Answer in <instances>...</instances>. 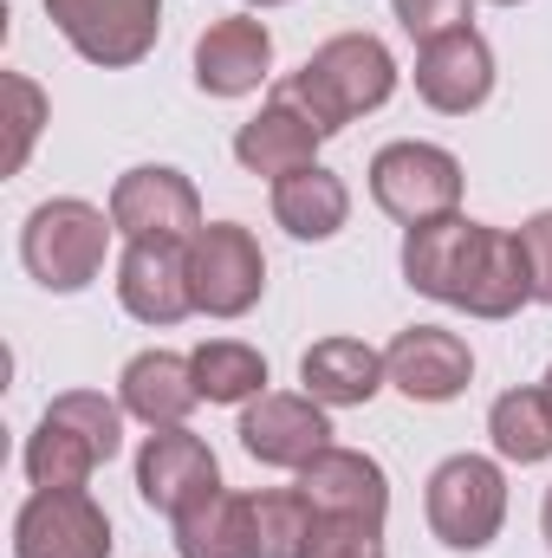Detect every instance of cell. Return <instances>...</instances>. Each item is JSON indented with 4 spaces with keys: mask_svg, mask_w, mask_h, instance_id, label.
Listing matches in <instances>:
<instances>
[{
    "mask_svg": "<svg viewBox=\"0 0 552 558\" xmlns=\"http://www.w3.org/2000/svg\"><path fill=\"white\" fill-rule=\"evenodd\" d=\"M111 221L118 234L131 241H163V247H189L208 221H202V195L182 169H163V162H143L131 175H118L111 189Z\"/></svg>",
    "mask_w": 552,
    "mask_h": 558,
    "instance_id": "8",
    "label": "cell"
},
{
    "mask_svg": "<svg viewBox=\"0 0 552 558\" xmlns=\"http://www.w3.org/2000/svg\"><path fill=\"white\" fill-rule=\"evenodd\" d=\"M111 228L118 221H105V208H92L79 195L39 202L26 215V234H20V260H26V274L39 279L46 292H85L98 279V267H105Z\"/></svg>",
    "mask_w": 552,
    "mask_h": 558,
    "instance_id": "4",
    "label": "cell"
},
{
    "mask_svg": "<svg viewBox=\"0 0 552 558\" xmlns=\"http://www.w3.org/2000/svg\"><path fill=\"white\" fill-rule=\"evenodd\" d=\"M13 558H111V520L85 487H39L13 520Z\"/></svg>",
    "mask_w": 552,
    "mask_h": 558,
    "instance_id": "9",
    "label": "cell"
},
{
    "mask_svg": "<svg viewBox=\"0 0 552 558\" xmlns=\"http://www.w3.org/2000/svg\"><path fill=\"white\" fill-rule=\"evenodd\" d=\"M371 195L404 228L442 221L461 202V162L435 143H391V149L371 156Z\"/></svg>",
    "mask_w": 552,
    "mask_h": 558,
    "instance_id": "6",
    "label": "cell"
},
{
    "mask_svg": "<svg viewBox=\"0 0 552 558\" xmlns=\"http://www.w3.org/2000/svg\"><path fill=\"white\" fill-rule=\"evenodd\" d=\"M215 487H221V468H215V454H208L202 435H189V428H156V435L143 441V454H137L143 507L182 520V513H189L195 500H208Z\"/></svg>",
    "mask_w": 552,
    "mask_h": 558,
    "instance_id": "12",
    "label": "cell"
},
{
    "mask_svg": "<svg viewBox=\"0 0 552 558\" xmlns=\"http://www.w3.org/2000/svg\"><path fill=\"white\" fill-rule=\"evenodd\" d=\"M384 371H391V384H397L410 403H448V397L468 390L475 357H468V344H461L455 331H442V325H410V331H397V344L384 351Z\"/></svg>",
    "mask_w": 552,
    "mask_h": 558,
    "instance_id": "14",
    "label": "cell"
},
{
    "mask_svg": "<svg viewBox=\"0 0 552 558\" xmlns=\"http://www.w3.org/2000/svg\"><path fill=\"white\" fill-rule=\"evenodd\" d=\"M124 441L118 403H105L98 390H72L59 403H46L39 428L26 435V474L33 487H85Z\"/></svg>",
    "mask_w": 552,
    "mask_h": 558,
    "instance_id": "3",
    "label": "cell"
},
{
    "mask_svg": "<svg viewBox=\"0 0 552 558\" xmlns=\"http://www.w3.org/2000/svg\"><path fill=\"white\" fill-rule=\"evenodd\" d=\"M189 364H195V390H202L208 403H248V397H261V384H267V357H261L254 344H241V338H215V344H202Z\"/></svg>",
    "mask_w": 552,
    "mask_h": 558,
    "instance_id": "24",
    "label": "cell"
},
{
    "mask_svg": "<svg viewBox=\"0 0 552 558\" xmlns=\"http://www.w3.org/2000/svg\"><path fill=\"white\" fill-rule=\"evenodd\" d=\"M305 558H384V520H319Z\"/></svg>",
    "mask_w": 552,
    "mask_h": 558,
    "instance_id": "27",
    "label": "cell"
},
{
    "mask_svg": "<svg viewBox=\"0 0 552 558\" xmlns=\"http://www.w3.org/2000/svg\"><path fill=\"white\" fill-rule=\"evenodd\" d=\"M118 299L143 325H182L195 312V286H189V247H163V241H131L118 260Z\"/></svg>",
    "mask_w": 552,
    "mask_h": 558,
    "instance_id": "13",
    "label": "cell"
},
{
    "mask_svg": "<svg viewBox=\"0 0 552 558\" xmlns=\"http://www.w3.org/2000/svg\"><path fill=\"white\" fill-rule=\"evenodd\" d=\"M254 7H279V0H254Z\"/></svg>",
    "mask_w": 552,
    "mask_h": 558,
    "instance_id": "32",
    "label": "cell"
},
{
    "mask_svg": "<svg viewBox=\"0 0 552 558\" xmlns=\"http://www.w3.org/2000/svg\"><path fill=\"white\" fill-rule=\"evenodd\" d=\"M540 520H547V546H552V494H547V513H540Z\"/></svg>",
    "mask_w": 552,
    "mask_h": 558,
    "instance_id": "30",
    "label": "cell"
},
{
    "mask_svg": "<svg viewBox=\"0 0 552 558\" xmlns=\"http://www.w3.org/2000/svg\"><path fill=\"white\" fill-rule=\"evenodd\" d=\"M176 553L182 558H261L254 539V494H208L176 520Z\"/></svg>",
    "mask_w": 552,
    "mask_h": 558,
    "instance_id": "21",
    "label": "cell"
},
{
    "mask_svg": "<svg viewBox=\"0 0 552 558\" xmlns=\"http://www.w3.org/2000/svg\"><path fill=\"white\" fill-rule=\"evenodd\" d=\"M312 526H319V513H312V500L292 487H274V494H254V539H261V558H305L312 546Z\"/></svg>",
    "mask_w": 552,
    "mask_h": 558,
    "instance_id": "25",
    "label": "cell"
},
{
    "mask_svg": "<svg viewBox=\"0 0 552 558\" xmlns=\"http://www.w3.org/2000/svg\"><path fill=\"white\" fill-rule=\"evenodd\" d=\"M501 520H507V481L488 454H448L429 474V526L448 553L494 546Z\"/></svg>",
    "mask_w": 552,
    "mask_h": 558,
    "instance_id": "5",
    "label": "cell"
},
{
    "mask_svg": "<svg viewBox=\"0 0 552 558\" xmlns=\"http://www.w3.org/2000/svg\"><path fill=\"white\" fill-rule=\"evenodd\" d=\"M299 494L312 500L319 520H384L391 507V481L371 454L358 448H325L299 468Z\"/></svg>",
    "mask_w": 552,
    "mask_h": 558,
    "instance_id": "17",
    "label": "cell"
},
{
    "mask_svg": "<svg viewBox=\"0 0 552 558\" xmlns=\"http://www.w3.org/2000/svg\"><path fill=\"white\" fill-rule=\"evenodd\" d=\"M520 247H527V267H533V299L552 305V208L520 228Z\"/></svg>",
    "mask_w": 552,
    "mask_h": 558,
    "instance_id": "29",
    "label": "cell"
},
{
    "mask_svg": "<svg viewBox=\"0 0 552 558\" xmlns=\"http://www.w3.org/2000/svg\"><path fill=\"white\" fill-rule=\"evenodd\" d=\"M397 20H404V33L410 39H442V33H455V26H468V0H397Z\"/></svg>",
    "mask_w": 552,
    "mask_h": 558,
    "instance_id": "28",
    "label": "cell"
},
{
    "mask_svg": "<svg viewBox=\"0 0 552 558\" xmlns=\"http://www.w3.org/2000/svg\"><path fill=\"white\" fill-rule=\"evenodd\" d=\"M299 377H305V397L325 403V410H358L371 403L391 371H384V351H371L364 338H325L299 357Z\"/></svg>",
    "mask_w": 552,
    "mask_h": 558,
    "instance_id": "18",
    "label": "cell"
},
{
    "mask_svg": "<svg viewBox=\"0 0 552 558\" xmlns=\"http://www.w3.org/2000/svg\"><path fill=\"white\" fill-rule=\"evenodd\" d=\"M267 72H274V33H267V20H254V13L215 20V26L195 39V85H202L208 98H241V92H254Z\"/></svg>",
    "mask_w": 552,
    "mask_h": 558,
    "instance_id": "16",
    "label": "cell"
},
{
    "mask_svg": "<svg viewBox=\"0 0 552 558\" xmlns=\"http://www.w3.org/2000/svg\"><path fill=\"white\" fill-rule=\"evenodd\" d=\"M325 143V131L286 98V92H274V105L254 118V124H241V137H235V156H241V169H254V175H274V182H286V175H299V169H312V149Z\"/></svg>",
    "mask_w": 552,
    "mask_h": 558,
    "instance_id": "19",
    "label": "cell"
},
{
    "mask_svg": "<svg viewBox=\"0 0 552 558\" xmlns=\"http://www.w3.org/2000/svg\"><path fill=\"white\" fill-rule=\"evenodd\" d=\"M404 279L416 292L461 305L475 318H514L533 299V267L520 234L468 221V215H442L404 234Z\"/></svg>",
    "mask_w": 552,
    "mask_h": 558,
    "instance_id": "1",
    "label": "cell"
},
{
    "mask_svg": "<svg viewBox=\"0 0 552 558\" xmlns=\"http://www.w3.org/2000/svg\"><path fill=\"white\" fill-rule=\"evenodd\" d=\"M279 92H286L325 137H338L345 124H358L364 111H377V105L397 92V59H391V46L371 39V33H338V39H325Z\"/></svg>",
    "mask_w": 552,
    "mask_h": 558,
    "instance_id": "2",
    "label": "cell"
},
{
    "mask_svg": "<svg viewBox=\"0 0 552 558\" xmlns=\"http://www.w3.org/2000/svg\"><path fill=\"white\" fill-rule=\"evenodd\" d=\"M488 92H494V52L475 26H455V33H442L416 52V98L429 111L468 118V111L488 105Z\"/></svg>",
    "mask_w": 552,
    "mask_h": 558,
    "instance_id": "11",
    "label": "cell"
},
{
    "mask_svg": "<svg viewBox=\"0 0 552 558\" xmlns=\"http://www.w3.org/2000/svg\"><path fill=\"white\" fill-rule=\"evenodd\" d=\"M202 403L195 390V364L176 351H143L124 364V410L149 428H182V416Z\"/></svg>",
    "mask_w": 552,
    "mask_h": 558,
    "instance_id": "20",
    "label": "cell"
},
{
    "mask_svg": "<svg viewBox=\"0 0 552 558\" xmlns=\"http://www.w3.org/2000/svg\"><path fill=\"white\" fill-rule=\"evenodd\" d=\"M488 435H494V448H501L507 461H520V468L547 461L552 454V403H547V390H507V397H494V410H488Z\"/></svg>",
    "mask_w": 552,
    "mask_h": 558,
    "instance_id": "23",
    "label": "cell"
},
{
    "mask_svg": "<svg viewBox=\"0 0 552 558\" xmlns=\"http://www.w3.org/2000/svg\"><path fill=\"white\" fill-rule=\"evenodd\" d=\"M241 448L261 461V468H305L312 454L332 448V422H325V403L312 397H261L248 416H241Z\"/></svg>",
    "mask_w": 552,
    "mask_h": 558,
    "instance_id": "15",
    "label": "cell"
},
{
    "mask_svg": "<svg viewBox=\"0 0 552 558\" xmlns=\"http://www.w3.org/2000/svg\"><path fill=\"white\" fill-rule=\"evenodd\" d=\"M540 390H547V403H552V371H547V384H540Z\"/></svg>",
    "mask_w": 552,
    "mask_h": 558,
    "instance_id": "31",
    "label": "cell"
},
{
    "mask_svg": "<svg viewBox=\"0 0 552 558\" xmlns=\"http://www.w3.org/2000/svg\"><path fill=\"white\" fill-rule=\"evenodd\" d=\"M0 92H7V105H13V118H7V175H13V169H26L33 137H39V124H46V92H39L26 72H7Z\"/></svg>",
    "mask_w": 552,
    "mask_h": 558,
    "instance_id": "26",
    "label": "cell"
},
{
    "mask_svg": "<svg viewBox=\"0 0 552 558\" xmlns=\"http://www.w3.org/2000/svg\"><path fill=\"white\" fill-rule=\"evenodd\" d=\"M345 215H351V189L332 169H319V162L274 182V221L292 241H332L345 228Z\"/></svg>",
    "mask_w": 552,
    "mask_h": 558,
    "instance_id": "22",
    "label": "cell"
},
{
    "mask_svg": "<svg viewBox=\"0 0 552 558\" xmlns=\"http://www.w3.org/2000/svg\"><path fill=\"white\" fill-rule=\"evenodd\" d=\"M501 7H514V0H501Z\"/></svg>",
    "mask_w": 552,
    "mask_h": 558,
    "instance_id": "33",
    "label": "cell"
},
{
    "mask_svg": "<svg viewBox=\"0 0 552 558\" xmlns=\"http://www.w3.org/2000/svg\"><path fill=\"white\" fill-rule=\"evenodd\" d=\"M189 286H195V312L208 318H241L261 305L267 292V260L261 241L241 221H208L189 241Z\"/></svg>",
    "mask_w": 552,
    "mask_h": 558,
    "instance_id": "7",
    "label": "cell"
},
{
    "mask_svg": "<svg viewBox=\"0 0 552 558\" xmlns=\"http://www.w3.org/2000/svg\"><path fill=\"white\" fill-rule=\"evenodd\" d=\"M46 13L92 65H137L163 33V0H46Z\"/></svg>",
    "mask_w": 552,
    "mask_h": 558,
    "instance_id": "10",
    "label": "cell"
}]
</instances>
